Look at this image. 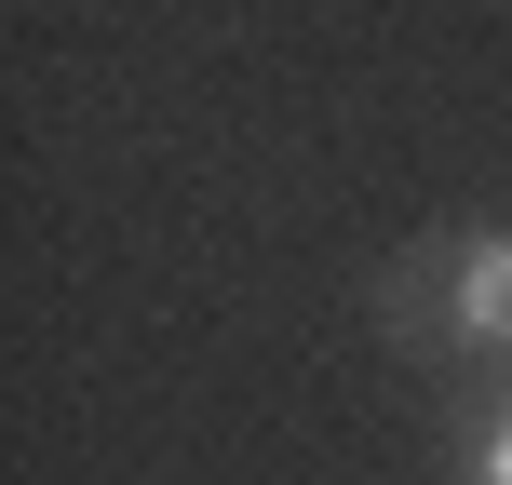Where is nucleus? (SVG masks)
<instances>
[{"label":"nucleus","instance_id":"1","mask_svg":"<svg viewBox=\"0 0 512 485\" xmlns=\"http://www.w3.org/2000/svg\"><path fill=\"white\" fill-rule=\"evenodd\" d=\"M405 297H445V337H459V351H512V230L432 243L405 283H391V310H405Z\"/></svg>","mask_w":512,"mask_h":485},{"label":"nucleus","instance_id":"2","mask_svg":"<svg viewBox=\"0 0 512 485\" xmlns=\"http://www.w3.org/2000/svg\"><path fill=\"white\" fill-rule=\"evenodd\" d=\"M472 485H512V405L486 418V432H472Z\"/></svg>","mask_w":512,"mask_h":485}]
</instances>
